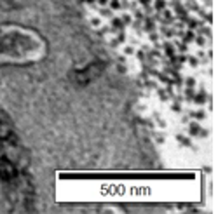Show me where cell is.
I'll use <instances>...</instances> for the list:
<instances>
[{"label": "cell", "mask_w": 218, "mask_h": 214, "mask_svg": "<svg viewBox=\"0 0 218 214\" xmlns=\"http://www.w3.org/2000/svg\"><path fill=\"white\" fill-rule=\"evenodd\" d=\"M122 21H120V18H112V23H110V30L112 31H117V30H122Z\"/></svg>", "instance_id": "obj_1"}, {"label": "cell", "mask_w": 218, "mask_h": 214, "mask_svg": "<svg viewBox=\"0 0 218 214\" xmlns=\"http://www.w3.org/2000/svg\"><path fill=\"white\" fill-rule=\"evenodd\" d=\"M152 7H154L155 12H162V11H164V7H166V0H155Z\"/></svg>", "instance_id": "obj_2"}, {"label": "cell", "mask_w": 218, "mask_h": 214, "mask_svg": "<svg viewBox=\"0 0 218 214\" xmlns=\"http://www.w3.org/2000/svg\"><path fill=\"white\" fill-rule=\"evenodd\" d=\"M164 52H166V56L173 58L175 56V45L173 44H164Z\"/></svg>", "instance_id": "obj_3"}, {"label": "cell", "mask_w": 218, "mask_h": 214, "mask_svg": "<svg viewBox=\"0 0 218 214\" xmlns=\"http://www.w3.org/2000/svg\"><path fill=\"white\" fill-rule=\"evenodd\" d=\"M182 37H183V42H185V44H190V42L194 40V31H192V30H189V31H185Z\"/></svg>", "instance_id": "obj_4"}, {"label": "cell", "mask_w": 218, "mask_h": 214, "mask_svg": "<svg viewBox=\"0 0 218 214\" xmlns=\"http://www.w3.org/2000/svg\"><path fill=\"white\" fill-rule=\"evenodd\" d=\"M91 25H92V26H94V28H101V25H103V21H101V16H94V18H92V19H91Z\"/></svg>", "instance_id": "obj_5"}, {"label": "cell", "mask_w": 218, "mask_h": 214, "mask_svg": "<svg viewBox=\"0 0 218 214\" xmlns=\"http://www.w3.org/2000/svg\"><path fill=\"white\" fill-rule=\"evenodd\" d=\"M190 136H197V134H199V132H201V127H199V125L197 124H190Z\"/></svg>", "instance_id": "obj_6"}, {"label": "cell", "mask_w": 218, "mask_h": 214, "mask_svg": "<svg viewBox=\"0 0 218 214\" xmlns=\"http://www.w3.org/2000/svg\"><path fill=\"white\" fill-rule=\"evenodd\" d=\"M120 21H122V25H131L133 23V16L131 14H122Z\"/></svg>", "instance_id": "obj_7"}, {"label": "cell", "mask_w": 218, "mask_h": 214, "mask_svg": "<svg viewBox=\"0 0 218 214\" xmlns=\"http://www.w3.org/2000/svg\"><path fill=\"white\" fill-rule=\"evenodd\" d=\"M124 54L126 56H133L134 54V47L133 45H124Z\"/></svg>", "instance_id": "obj_8"}, {"label": "cell", "mask_w": 218, "mask_h": 214, "mask_svg": "<svg viewBox=\"0 0 218 214\" xmlns=\"http://www.w3.org/2000/svg\"><path fill=\"white\" fill-rule=\"evenodd\" d=\"M99 16H103V18H110V9H106V7L103 5V9L99 11Z\"/></svg>", "instance_id": "obj_9"}, {"label": "cell", "mask_w": 218, "mask_h": 214, "mask_svg": "<svg viewBox=\"0 0 218 214\" xmlns=\"http://www.w3.org/2000/svg\"><path fill=\"white\" fill-rule=\"evenodd\" d=\"M189 64L192 68H196V66H199V59L197 58H189Z\"/></svg>", "instance_id": "obj_10"}, {"label": "cell", "mask_w": 218, "mask_h": 214, "mask_svg": "<svg viewBox=\"0 0 218 214\" xmlns=\"http://www.w3.org/2000/svg\"><path fill=\"white\" fill-rule=\"evenodd\" d=\"M178 51H180V52H187V51H189V45H187L185 42H182V44H178Z\"/></svg>", "instance_id": "obj_11"}, {"label": "cell", "mask_w": 218, "mask_h": 214, "mask_svg": "<svg viewBox=\"0 0 218 214\" xmlns=\"http://www.w3.org/2000/svg\"><path fill=\"white\" fill-rule=\"evenodd\" d=\"M194 40H196V44H197V45H201V47L204 45V37H201V35H197V37H194Z\"/></svg>", "instance_id": "obj_12"}, {"label": "cell", "mask_w": 218, "mask_h": 214, "mask_svg": "<svg viewBox=\"0 0 218 214\" xmlns=\"http://www.w3.org/2000/svg\"><path fill=\"white\" fill-rule=\"evenodd\" d=\"M185 96H187V99H192V97H194V89H192V87H189V89L185 91Z\"/></svg>", "instance_id": "obj_13"}, {"label": "cell", "mask_w": 218, "mask_h": 214, "mask_svg": "<svg viewBox=\"0 0 218 214\" xmlns=\"http://www.w3.org/2000/svg\"><path fill=\"white\" fill-rule=\"evenodd\" d=\"M192 117H196L197 120H201V118H204V111H192Z\"/></svg>", "instance_id": "obj_14"}, {"label": "cell", "mask_w": 218, "mask_h": 214, "mask_svg": "<svg viewBox=\"0 0 218 214\" xmlns=\"http://www.w3.org/2000/svg\"><path fill=\"white\" fill-rule=\"evenodd\" d=\"M148 38H150L152 42H157V40H159V35H157V31H150V37H148Z\"/></svg>", "instance_id": "obj_15"}, {"label": "cell", "mask_w": 218, "mask_h": 214, "mask_svg": "<svg viewBox=\"0 0 218 214\" xmlns=\"http://www.w3.org/2000/svg\"><path fill=\"white\" fill-rule=\"evenodd\" d=\"M171 108H173V111H180V110H182V106H180V103H178V101H176V103H173V106H171Z\"/></svg>", "instance_id": "obj_16"}, {"label": "cell", "mask_w": 218, "mask_h": 214, "mask_svg": "<svg viewBox=\"0 0 218 214\" xmlns=\"http://www.w3.org/2000/svg\"><path fill=\"white\" fill-rule=\"evenodd\" d=\"M194 84H196V78H187V85H189V87H192Z\"/></svg>", "instance_id": "obj_17"}, {"label": "cell", "mask_w": 218, "mask_h": 214, "mask_svg": "<svg viewBox=\"0 0 218 214\" xmlns=\"http://www.w3.org/2000/svg\"><path fill=\"white\" fill-rule=\"evenodd\" d=\"M138 2H140V4H143V5H150V4H152L150 0H138Z\"/></svg>", "instance_id": "obj_18"}, {"label": "cell", "mask_w": 218, "mask_h": 214, "mask_svg": "<svg viewBox=\"0 0 218 214\" xmlns=\"http://www.w3.org/2000/svg\"><path fill=\"white\" fill-rule=\"evenodd\" d=\"M98 4L103 7V5H106V4H108V0H98Z\"/></svg>", "instance_id": "obj_19"}]
</instances>
